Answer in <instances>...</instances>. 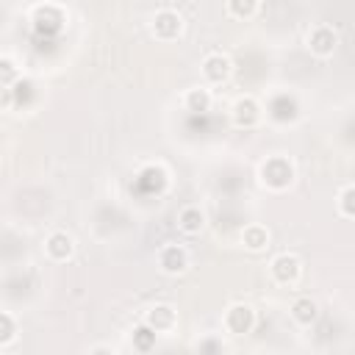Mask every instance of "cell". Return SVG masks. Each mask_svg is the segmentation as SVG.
Returning <instances> with one entry per match:
<instances>
[{
  "mask_svg": "<svg viewBox=\"0 0 355 355\" xmlns=\"http://www.w3.org/2000/svg\"><path fill=\"white\" fill-rule=\"evenodd\" d=\"M200 349H222V344L219 341H202Z\"/></svg>",
  "mask_w": 355,
  "mask_h": 355,
  "instance_id": "cell-22",
  "label": "cell"
},
{
  "mask_svg": "<svg viewBox=\"0 0 355 355\" xmlns=\"http://www.w3.org/2000/svg\"><path fill=\"white\" fill-rule=\"evenodd\" d=\"M153 33L164 42H172L183 33V17L172 8H161L155 17H153Z\"/></svg>",
  "mask_w": 355,
  "mask_h": 355,
  "instance_id": "cell-3",
  "label": "cell"
},
{
  "mask_svg": "<svg viewBox=\"0 0 355 355\" xmlns=\"http://www.w3.org/2000/svg\"><path fill=\"white\" fill-rule=\"evenodd\" d=\"M158 266H161L166 275H180V272H186V266H189V252H186V247H180V244H164V247L158 250Z\"/></svg>",
  "mask_w": 355,
  "mask_h": 355,
  "instance_id": "cell-6",
  "label": "cell"
},
{
  "mask_svg": "<svg viewBox=\"0 0 355 355\" xmlns=\"http://www.w3.org/2000/svg\"><path fill=\"white\" fill-rule=\"evenodd\" d=\"M227 11H230V17L247 19L258 11V0H227Z\"/></svg>",
  "mask_w": 355,
  "mask_h": 355,
  "instance_id": "cell-17",
  "label": "cell"
},
{
  "mask_svg": "<svg viewBox=\"0 0 355 355\" xmlns=\"http://www.w3.org/2000/svg\"><path fill=\"white\" fill-rule=\"evenodd\" d=\"M17 78H19V69H17V64H14L11 58H3V55H0V83L11 86Z\"/></svg>",
  "mask_w": 355,
  "mask_h": 355,
  "instance_id": "cell-20",
  "label": "cell"
},
{
  "mask_svg": "<svg viewBox=\"0 0 355 355\" xmlns=\"http://www.w3.org/2000/svg\"><path fill=\"white\" fill-rule=\"evenodd\" d=\"M241 244L247 250H263L269 244V230L263 225H247L241 230Z\"/></svg>",
  "mask_w": 355,
  "mask_h": 355,
  "instance_id": "cell-13",
  "label": "cell"
},
{
  "mask_svg": "<svg viewBox=\"0 0 355 355\" xmlns=\"http://www.w3.org/2000/svg\"><path fill=\"white\" fill-rule=\"evenodd\" d=\"M291 316H294L297 324L311 327V324L319 319V305H316L311 297H300V300H294V305H291Z\"/></svg>",
  "mask_w": 355,
  "mask_h": 355,
  "instance_id": "cell-12",
  "label": "cell"
},
{
  "mask_svg": "<svg viewBox=\"0 0 355 355\" xmlns=\"http://www.w3.org/2000/svg\"><path fill=\"white\" fill-rule=\"evenodd\" d=\"M230 58L222 55V53H211L202 58V78L208 83H225L230 78Z\"/></svg>",
  "mask_w": 355,
  "mask_h": 355,
  "instance_id": "cell-8",
  "label": "cell"
},
{
  "mask_svg": "<svg viewBox=\"0 0 355 355\" xmlns=\"http://www.w3.org/2000/svg\"><path fill=\"white\" fill-rule=\"evenodd\" d=\"M261 122V103L255 97H239L233 103V125L236 128H255Z\"/></svg>",
  "mask_w": 355,
  "mask_h": 355,
  "instance_id": "cell-7",
  "label": "cell"
},
{
  "mask_svg": "<svg viewBox=\"0 0 355 355\" xmlns=\"http://www.w3.org/2000/svg\"><path fill=\"white\" fill-rule=\"evenodd\" d=\"M8 105H14V92H11V86L0 83V108H8Z\"/></svg>",
  "mask_w": 355,
  "mask_h": 355,
  "instance_id": "cell-21",
  "label": "cell"
},
{
  "mask_svg": "<svg viewBox=\"0 0 355 355\" xmlns=\"http://www.w3.org/2000/svg\"><path fill=\"white\" fill-rule=\"evenodd\" d=\"M336 44H338V36H336V31H333L330 25H316V28H311V33H308V50H311L313 55L327 58V55L336 53Z\"/></svg>",
  "mask_w": 355,
  "mask_h": 355,
  "instance_id": "cell-4",
  "label": "cell"
},
{
  "mask_svg": "<svg viewBox=\"0 0 355 355\" xmlns=\"http://www.w3.org/2000/svg\"><path fill=\"white\" fill-rule=\"evenodd\" d=\"M155 336H158V333H155L150 324H144V322H141V324L133 330V347H136L139 352H147V349H153V347H155Z\"/></svg>",
  "mask_w": 355,
  "mask_h": 355,
  "instance_id": "cell-16",
  "label": "cell"
},
{
  "mask_svg": "<svg viewBox=\"0 0 355 355\" xmlns=\"http://www.w3.org/2000/svg\"><path fill=\"white\" fill-rule=\"evenodd\" d=\"M269 272H272V277H275L280 286H291V283L300 280V275H302V263H300L297 255H291V252H280V255L272 258Z\"/></svg>",
  "mask_w": 355,
  "mask_h": 355,
  "instance_id": "cell-2",
  "label": "cell"
},
{
  "mask_svg": "<svg viewBox=\"0 0 355 355\" xmlns=\"http://www.w3.org/2000/svg\"><path fill=\"white\" fill-rule=\"evenodd\" d=\"M252 324H255V311H252L250 305L236 302V305L227 308V313H225V327H227V333L241 336V333H250Z\"/></svg>",
  "mask_w": 355,
  "mask_h": 355,
  "instance_id": "cell-5",
  "label": "cell"
},
{
  "mask_svg": "<svg viewBox=\"0 0 355 355\" xmlns=\"http://www.w3.org/2000/svg\"><path fill=\"white\" fill-rule=\"evenodd\" d=\"M352 197H355V189L347 183V186L341 189V194H338V214H341L344 219H352V216H355V205H352Z\"/></svg>",
  "mask_w": 355,
  "mask_h": 355,
  "instance_id": "cell-18",
  "label": "cell"
},
{
  "mask_svg": "<svg viewBox=\"0 0 355 355\" xmlns=\"http://www.w3.org/2000/svg\"><path fill=\"white\" fill-rule=\"evenodd\" d=\"M269 114H272L275 119H280V122L294 119V116H297V103H294V97L277 94V97L272 100V105H269Z\"/></svg>",
  "mask_w": 355,
  "mask_h": 355,
  "instance_id": "cell-14",
  "label": "cell"
},
{
  "mask_svg": "<svg viewBox=\"0 0 355 355\" xmlns=\"http://www.w3.org/2000/svg\"><path fill=\"white\" fill-rule=\"evenodd\" d=\"M178 227H180L186 236H197V233L205 227V214H202L197 205H186V208H180V214H178Z\"/></svg>",
  "mask_w": 355,
  "mask_h": 355,
  "instance_id": "cell-11",
  "label": "cell"
},
{
  "mask_svg": "<svg viewBox=\"0 0 355 355\" xmlns=\"http://www.w3.org/2000/svg\"><path fill=\"white\" fill-rule=\"evenodd\" d=\"M14 336H17V322H14V316L6 313V311H0V347L8 344V341H14Z\"/></svg>",
  "mask_w": 355,
  "mask_h": 355,
  "instance_id": "cell-19",
  "label": "cell"
},
{
  "mask_svg": "<svg viewBox=\"0 0 355 355\" xmlns=\"http://www.w3.org/2000/svg\"><path fill=\"white\" fill-rule=\"evenodd\" d=\"M261 180H263V186H269L275 191L288 189L294 180V164L283 155H272L261 164Z\"/></svg>",
  "mask_w": 355,
  "mask_h": 355,
  "instance_id": "cell-1",
  "label": "cell"
},
{
  "mask_svg": "<svg viewBox=\"0 0 355 355\" xmlns=\"http://www.w3.org/2000/svg\"><path fill=\"white\" fill-rule=\"evenodd\" d=\"M186 108L194 111V114H202L211 108V92L205 86H197V89H189L186 94Z\"/></svg>",
  "mask_w": 355,
  "mask_h": 355,
  "instance_id": "cell-15",
  "label": "cell"
},
{
  "mask_svg": "<svg viewBox=\"0 0 355 355\" xmlns=\"http://www.w3.org/2000/svg\"><path fill=\"white\" fill-rule=\"evenodd\" d=\"M144 324H150L155 333H169L178 324V313H175L172 305H155V308L147 311Z\"/></svg>",
  "mask_w": 355,
  "mask_h": 355,
  "instance_id": "cell-10",
  "label": "cell"
},
{
  "mask_svg": "<svg viewBox=\"0 0 355 355\" xmlns=\"http://www.w3.org/2000/svg\"><path fill=\"white\" fill-rule=\"evenodd\" d=\"M44 250H47V255H50L53 261H67V258H72V252H75V241H72L69 233L55 230V233L47 236Z\"/></svg>",
  "mask_w": 355,
  "mask_h": 355,
  "instance_id": "cell-9",
  "label": "cell"
}]
</instances>
